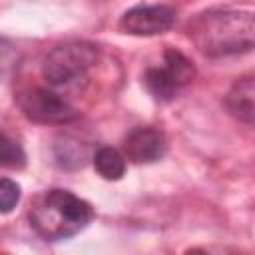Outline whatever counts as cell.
<instances>
[{
  "label": "cell",
  "mask_w": 255,
  "mask_h": 255,
  "mask_svg": "<svg viewBox=\"0 0 255 255\" xmlns=\"http://www.w3.org/2000/svg\"><path fill=\"white\" fill-rule=\"evenodd\" d=\"M22 114L44 126H64L78 118L76 110L56 92L46 88H30L18 96Z\"/></svg>",
  "instance_id": "obj_4"
},
{
  "label": "cell",
  "mask_w": 255,
  "mask_h": 255,
  "mask_svg": "<svg viewBox=\"0 0 255 255\" xmlns=\"http://www.w3.org/2000/svg\"><path fill=\"white\" fill-rule=\"evenodd\" d=\"M183 255H207L203 249H197V247H193V249H187Z\"/></svg>",
  "instance_id": "obj_14"
},
{
  "label": "cell",
  "mask_w": 255,
  "mask_h": 255,
  "mask_svg": "<svg viewBox=\"0 0 255 255\" xmlns=\"http://www.w3.org/2000/svg\"><path fill=\"white\" fill-rule=\"evenodd\" d=\"M175 22V10L165 4H137L120 18V28L133 36H155L167 32Z\"/></svg>",
  "instance_id": "obj_5"
},
{
  "label": "cell",
  "mask_w": 255,
  "mask_h": 255,
  "mask_svg": "<svg viewBox=\"0 0 255 255\" xmlns=\"http://www.w3.org/2000/svg\"><path fill=\"white\" fill-rule=\"evenodd\" d=\"M193 46L207 58H225L255 48V14L245 10H209L189 24Z\"/></svg>",
  "instance_id": "obj_1"
},
{
  "label": "cell",
  "mask_w": 255,
  "mask_h": 255,
  "mask_svg": "<svg viewBox=\"0 0 255 255\" xmlns=\"http://www.w3.org/2000/svg\"><path fill=\"white\" fill-rule=\"evenodd\" d=\"M163 60H165V66L163 68L167 70V74L171 76V80L177 84V88H181V86H185V84H189L193 80V76H195L193 62L187 56H183L179 50H175V48L165 50Z\"/></svg>",
  "instance_id": "obj_10"
},
{
  "label": "cell",
  "mask_w": 255,
  "mask_h": 255,
  "mask_svg": "<svg viewBox=\"0 0 255 255\" xmlns=\"http://www.w3.org/2000/svg\"><path fill=\"white\" fill-rule=\"evenodd\" d=\"M165 135L149 126L133 128L124 139V155L133 163H153L165 155Z\"/></svg>",
  "instance_id": "obj_6"
},
{
  "label": "cell",
  "mask_w": 255,
  "mask_h": 255,
  "mask_svg": "<svg viewBox=\"0 0 255 255\" xmlns=\"http://www.w3.org/2000/svg\"><path fill=\"white\" fill-rule=\"evenodd\" d=\"M143 84L147 92L157 100V102H169L173 100L175 92L179 90L177 84L171 80L165 68H149L143 76Z\"/></svg>",
  "instance_id": "obj_9"
},
{
  "label": "cell",
  "mask_w": 255,
  "mask_h": 255,
  "mask_svg": "<svg viewBox=\"0 0 255 255\" xmlns=\"http://www.w3.org/2000/svg\"><path fill=\"white\" fill-rule=\"evenodd\" d=\"M225 108L235 120L255 128V78L237 80L225 96Z\"/></svg>",
  "instance_id": "obj_7"
},
{
  "label": "cell",
  "mask_w": 255,
  "mask_h": 255,
  "mask_svg": "<svg viewBox=\"0 0 255 255\" xmlns=\"http://www.w3.org/2000/svg\"><path fill=\"white\" fill-rule=\"evenodd\" d=\"M0 163L8 169H22L26 165V153L22 145L10 139L6 133H2L0 137Z\"/></svg>",
  "instance_id": "obj_12"
},
{
  "label": "cell",
  "mask_w": 255,
  "mask_h": 255,
  "mask_svg": "<svg viewBox=\"0 0 255 255\" xmlns=\"http://www.w3.org/2000/svg\"><path fill=\"white\" fill-rule=\"evenodd\" d=\"M20 199V185L8 177L0 179V211L10 213Z\"/></svg>",
  "instance_id": "obj_13"
},
{
  "label": "cell",
  "mask_w": 255,
  "mask_h": 255,
  "mask_svg": "<svg viewBox=\"0 0 255 255\" xmlns=\"http://www.w3.org/2000/svg\"><path fill=\"white\" fill-rule=\"evenodd\" d=\"M56 159L64 167H82L86 163V149L76 139L64 137L60 143H56Z\"/></svg>",
  "instance_id": "obj_11"
},
{
  "label": "cell",
  "mask_w": 255,
  "mask_h": 255,
  "mask_svg": "<svg viewBox=\"0 0 255 255\" xmlns=\"http://www.w3.org/2000/svg\"><path fill=\"white\" fill-rule=\"evenodd\" d=\"M98 50L88 42H68L56 46L44 60L42 76L50 86H70L86 78L96 66Z\"/></svg>",
  "instance_id": "obj_3"
},
{
  "label": "cell",
  "mask_w": 255,
  "mask_h": 255,
  "mask_svg": "<svg viewBox=\"0 0 255 255\" xmlns=\"http://www.w3.org/2000/svg\"><path fill=\"white\" fill-rule=\"evenodd\" d=\"M28 217L40 237L62 241L86 229L94 219V209L68 189H48L34 199Z\"/></svg>",
  "instance_id": "obj_2"
},
{
  "label": "cell",
  "mask_w": 255,
  "mask_h": 255,
  "mask_svg": "<svg viewBox=\"0 0 255 255\" xmlns=\"http://www.w3.org/2000/svg\"><path fill=\"white\" fill-rule=\"evenodd\" d=\"M4 255H6V253H4Z\"/></svg>",
  "instance_id": "obj_15"
},
{
  "label": "cell",
  "mask_w": 255,
  "mask_h": 255,
  "mask_svg": "<svg viewBox=\"0 0 255 255\" xmlns=\"http://www.w3.org/2000/svg\"><path fill=\"white\" fill-rule=\"evenodd\" d=\"M94 167L104 179L118 181L126 173V155L120 153L116 147L102 145L94 153Z\"/></svg>",
  "instance_id": "obj_8"
}]
</instances>
